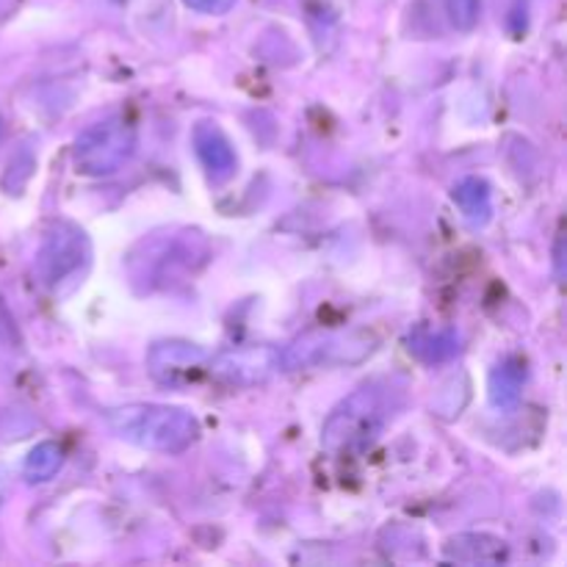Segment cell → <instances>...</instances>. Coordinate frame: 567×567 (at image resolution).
Returning <instances> with one entry per match:
<instances>
[{
  "instance_id": "8fae6325",
  "label": "cell",
  "mask_w": 567,
  "mask_h": 567,
  "mask_svg": "<svg viewBox=\"0 0 567 567\" xmlns=\"http://www.w3.org/2000/svg\"><path fill=\"white\" fill-rule=\"evenodd\" d=\"M524 374L518 365H498L491 377V404L498 410H509L518 404Z\"/></svg>"
},
{
  "instance_id": "8992f818",
  "label": "cell",
  "mask_w": 567,
  "mask_h": 567,
  "mask_svg": "<svg viewBox=\"0 0 567 567\" xmlns=\"http://www.w3.org/2000/svg\"><path fill=\"white\" fill-rule=\"evenodd\" d=\"M208 365V354L186 341H161L147 352V371L161 385H186Z\"/></svg>"
},
{
  "instance_id": "6da1fadb",
  "label": "cell",
  "mask_w": 567,
  "mask_h": 567,
  "mask_svg": "<svg viewBox=\"0 0 567 567\" xmlns=\"http://www.w3.org/2000/svg\"><path fill=\"white\" fill-rule=\"evenodd\" d=\"M116 437L138 449L161 454H181L199 437V421L192 410L175 404H125L105 413Z\"/></svg>"
},
{
  "instance_id": "5b68a950",
  "label": "cell",
  "mask_w": 567,
  "mask_h": 567,
  "mask_svg": "<svg viewBox=\"0 0 567 567\" xmlns=\"http://www.w3.org/2000/svg\"><path fill=\"white\" fill-rule=\"evenodd\" d=\"M210 371L227 385H260V382L271 380L277 371H282V352L275 347L227 349L219 358H214Z\"/></svg>"
},
{
  "instance_id": "ba28073f",
  "label": "cell",
  "mask_w": 567,
  "mask_h": 567,
  "mask_svg": "<svg viewBox=\"0 0 567 567\" xmlns=\"http://www.w3.org/2000/svg\"><path fill=\"white\" fill-rule=\"evenodd\" d=\"M443 554L452 563L463 565H502L507 563L509 546L507 540L487 532H468V535H457L443 546Z\"/></svg>"
},
{
  "instance_id": "9c48e42d",
  "label": "cell",
  "mask_w": 567,
  "mask_h": 567,
  "mask_svg": "<svg viewBox=\"0 0 567 567\" xmlns=\"http://www.w3.org/2000/svg\"><path fill=\"white\" fill-rule=\"evenodd\" d=\"M454 203L460 205L465 219L471 225H485L493 214V199H491V186H487L482 177H465L454 186Z\"/></svg>"
},
{
  "instance_id": "7c38bea8",
  "label": "cell",
  "mask_w": 567,
  "mask_h": 567,
  "mask_svg": "<svg viewBox=\"0 0 567 567\" xmlns=\"http://www.w3.org/2000/svg\"><path fill=\"white\" fill-rule=\"evenodd\" d=\"M413 349L415 352L421 354V358H426V360H446V358H452V354L446 352V349H441V347H449V349H454V352H457V338L452 336V332H435V336H430V332H415L413 336Z\"/></svg>"
},
{
  "instance_id": "7a4b0ae2",
  "label": "cell",
  "mask_w": 567,
  "mask_h": 567,
  "mask_svg": "<svg viewBox=\"0 0 567 567\" xmlns=\"http://www.w3.org/2000/svg\"><path fill=\"white\" fill-rule=\"evenodd\" d=\"M391 419V404L388 393L374 385H365L354 391L352 396L343 399L330 419L321 426V446L332 454L352 452V449H365L382 426Z\"/></svg>"
},
{
  "instance_id": "3957f363",
  "label": "cell",
  "mask_w": 567,
  "mask_h": 567,
  "mask_svg": "<svg viewBox=\"0 0 567 567\" xmlns=\"http://www.w3.org/2000/svg\"><path fill=\"white\" fill-rule=\"evenodd\" d=\"M136 150V127L125 116H111V120L94 122L72 147V161L81 175L105 177L114 175L122 164Z\"/></svg>"
},
{
  "instance_id": "52a82bcc",
  "label": "cell",
  "mask_w": 567,
  "mask_h": 567,
  "mask_svg": "<svg viewBox=\"0 0 567 567\" xmlns=\"http://www.w3.org/2000/svg\"><path fill=\"white\" fill-rule=\"evenodd\" d=\"M194 153H197L199 164L205 166V172H208L214 183H225L236 172V150H233L230 138L214 122H199L194 127Z\"/></svg>"
},
{
  "instance_id": "4fadbf2b",
  "label": "cell",
  "mask_w": 567,
  "mask_h": 567,
  "mask_svg": "<svg viewBox=\"0 0 567 567\" xmlns=\"http://www.w3.org/2000/svg\"><path fill=\"white\" fill-rule=\"evenodd\" d=\"M446 14L457 31H471L480 20V0H446Z\"/></svg>"
},
{
  "instance_id": "30bf717a",
  "label": "cell",
  "mask_w": 567,
  "mask_h": 567,
  "mask_svg": "<svg viewBox=\"0 0 567 567\" xmlns=\"http://www.w3.org/2000/svg\"><path fill=\"white\" fill-rule=\"evenodd\" d=\"M64 465V449L53 441H42L39 446L31 449V454L25 457V465H22V476H25L31 485H39V482H50Z\"/></svg>"
},
{
  "instance_id": "277c9868",
  "label": "cell",
  "mask_w": 567,
  "mask_h": 567,
  "mask_svg": "<svg viewBox=\"0 0 567 567\" xmlns=\"http://www.w3.org/2000/svg\"><path fill=\"white\" fill-rule=\"evenodd\" d=\"M89 252H92L89 238L81 227L72 225V221H55L37 255L39 280L48 288H55L86 264Z\"/></svg>"
},
{
  "instance_id": "5bb4252c",
  "label": "cell",
  "mask_w": 567,
  "mask_h": 567,
  "mask_svg": "<svg viewBox=\"0 0 567 567\" xmlns=\"http://www.w3.org/2000/svg\"><path fill=\"white\" fill-rule=\"evenodd\" d=\"M183 3L194 11H203V14H225L236 0H183Z\"/></svg>"
}]
</instances>
